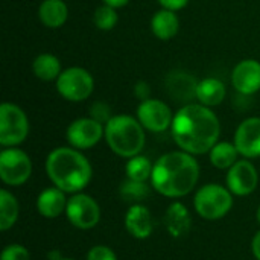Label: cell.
Wrapping results in <instances>:
<instances>
[{"label": "cell", "mask_w": 260, "mask_h": 260, "mask_svg": "<svg viewBox=\"0 0 260 260\" xmlns=\"http://www.w3.org/2000/svg\"><path fill=\"white\" fill-rule=\"evenodd\" d=\"M171 133L181 151L201 155L210 152L218 143L221 123L215 111L209 107L186 104L175 113Z\"/></svg>", "instance_id": "6da1fadb"}, {"label": "cell", "mask_w": 260, "mask_h": 260, "mask_svg": "<svg viewBox=\"0 0 260 260\" xmlns=\"http://www.w3.org/2000/svg\"><path fill=\"white\" fill-rule=\"evenodd\" d=\"M200 166L192 154L174 151L161 155L152 169L151 181L157 192L169 198H180L192 192L198 183Z\"/></svg>", "instance_id": "7a4b0ae2"}, {"label": "cell", "mask_w": 260, "mask_h": 260, "mask_svg": "<svg viewBox=\"0 0 260 260\" xmlns=\"http://www.w3.org/2000/svg\"><path fill=\"white\" fill-rule=\"evenodd\" d=\"M46 172L62 192H79L91 180L90 161L75 148H56L46 160Z\"/></svg>", "instance_id": "3957f363"}, {"label": "cell", "mask_w": 260, "mask_h": 260, "mask_svg": "<svg viewBox=\"0 0 260 260\" xmlns=\"http://www.w3.org/2000/svg\"><path fill=\"white\" fill-rule=\"evenodd\" d=\"M105 140L110 149L123 158L139 155L145 146V128L137 117L128 114L113 116L105 123Z\"/></svg>", "instance_id": "277c9868"}, {"label": "cell", "mask_w": 260, "mask_h": 260, "mask_svg": "<svg viewBox=\"0 0 260 260\" xmlns=\"http://www.w3.org/2000/svg\"><path fill=\"white\" fill-rule=\"evenodd\" d=\"M29 134V120L26 113L12 102L0 105V145L12 148L26 140Z\"/></svg>", "instance_id": "5b68a950"}, {"label": "cell", "mask_w": 260, "mask_h": 260, "mask_svg": "<svg viewBox=\"0 0 260 260\" xmlns=\"http://www.w3.org/2000/svg\"><path fill=\"white\" fill-rule=\"evenodd\" d=\"M56 91L69 102H82L91 96L94 90V79L87 69L69 67L61 72L55 81Z\"/></svg>", "instance_id": "8992f818"}, {"label": "cell", "mask_w": 260, "mask_h": 260, "mask_svg": "<svg viewBox=\"0 0 260 260\" xmlns=\"http://www.w3.org/2000/svg\"><path fill=\"white\" fill-rule=\"evenodd\" d=\"M195 210L204 219H219L225 216L232 206V192L219 184H207L201 187L195 195Z\"/></svg>", "instance_id": "52a82bcc"}, {"label": "cell", "mask_w": 260, "mask_h": 260, "mask_svg": "<svg viewBox=\"0 0 260 260\" xmlns=\"http://www.w3.org/2000/svg\"><path fill=\"white\" fill-rule=\"evenodd\" d=\"M32 163L29 155L12 146L0 152V178L8 186H20L30 177Z\"/></svg>", "instance_id": "ba28073f"}, {"label": "cell", "mask_w": 260, "mask_h": 260, "mask_svg": "<svg viewBox=\"0 0 260 260\" xmlns=\"http://www.w3.org/2000/svg\"><path fill=\"white\" fill-rule=\"evenodd\" d=\"M174 116L169 105L160 99L149 98L137 107V119L146 131L165 133L172 126Z\"/></svg>", "instance_id": "9c48e42d"}, {"label": "cell", "mask_w": 260, "mask_h": 260, "mask_svg": "<svg viewBox=\"0 0 260 260\" xmlns=\"http://www.w3.org/2000/svg\"><path fill=\"white\" fill-rule=\"evenodd\" d=\"M104 136L105 125L91 117H79L73 120L66 133L69 145L75 149H90L96 146Z\"/></svg>", "instance_id": "30bf717a"}, {"label": "cell", "mask_w": 260, "mask_h": 260, "mask_svg": "<svg viewBox=\"0 0 260 260\" xmlns=\"http://www.w3.org/2000/svg\"><path fill=\"white\" fill-rule=\"evenodd\" d=\"M66 213L72 225L81 230L93 229L101 219V209L98 203L84 193H78L67 201Z\"/></svg>", "instance_id": "8fae6325"}, {"label": "cell", "mask_w": 260, "mask_h": 260, "mask_svg": "<svg viewBox=\"0 0 260 260\" xmlns=\"http://www.w3.org/2000/svg\"><path fill=\"white\" fill-rule=\"evenodd\" d=\"M259 183L257 171L248 160L236 161L227 174V187L232 193L244 197L256 190Z\"/></svg>", "instance_id": "7c38bea8"}, {"label": "cell", "mask_w": 260, "mask_h": 260, "mask_svg": "<svg viewBox=\"0 0 260 260\" xmlns=\"http://www.w3.org/2000/svg\"><path fill=\"white\" fill-rule=\"evenodd\" d=\"M232 85L242 96L256 94L260 90V61L253 58L239 61L232 72Z\"/></svg>", "instance_id": "4fadbf2b"}, {"label": "cell", "mask_w": 260, "mask_h": 260, "mask_svg": "<svg viewBox=\"0 0 260 260\" xmlns=\"http://www.w3.org/2000/svg\"><path fill=\"white\" fill-rule=\"evenodd\" d=\"M235 146L245 158L260 157V117H248L235 133Z\"/></svg>", "instance_id": "5bb4252c"}, {"label": "cell", "mask_w": 260, "mask_h": 260, "mask_svg": "<svg viewBox=\"0 0 260 260\" xmlns=\"http://www.w3.org/2000/svg\"><path fill=\"white\" fill-rule=\"evenodd\" d=\"M197 85L198 81L195 79V76L184 70H174L169 72V75L166 76L168 93L172 94L177 101L189 102L192 99H197Z\"/></svg>", "instance_id": "9a60e30c"}, {"label": "cell", "mask_w": 260, "mask_h": 260, "mask_svg": "<svg viewBox=\"0 0 260 260\" xmlns=\"http://www.w3.org/2000/svg\"><path fill=\"white\" fill-rule=\"evenodd\" d=\"M152 216L145 206L136 204L129 207L125 216V227L128 233L137 239H146L152 233Z\"/></svg>", "instance_id": "2e32d148"}, {"label": "cell", "mask_w": 260, "mask_h": 260, "mask_svg": "<svg viewBox=\"0 0 260 260\" xmlns=\"http://www.w3.org/2000/svg\"><path fill=\"white\" fill-rule=\"evenodd\" d=\"M151 30L155 38L161 41L172 40L180 30V18L175 11L161 8L151 18Z\"/></svg>", "instance_id": "e0dca14e"}, {"label": "cell", "mask_w": 260, "mask_h": 260, "mask_svg": "<svg viewBox=\"0 0 260 260\" xmlns=\"http://www.w3.org/2000/svg\"><path fill=\"white\" fill-rule=\"evenodd\" d=\"M225 94H227V88L224 82L219 81L218 78H204L198 81V85H197L198 104L213 108L222 104V101L225 99Z\"/></svg>", "instance_id": "ac0fdd59"}, {"label": "cell", "mask_w": 260, "mask_h": 260, "mask_svg": "<svg viewBox=\"0 0 260 260\" xmlns=\"http://www.w3.org/2000/svg\"><path fill=\"white\" fill-rule=\"evenodd\" d=\"M38 18L43 26L58 29L66 24L69 18V8L64 0H43L38 8Z\"/></svg>", "instance_id": "d6986e66"}, {"label": "cell", "mask_w": 260, "mask_h": 260, "mask_svg": "<svg viewBox=\"0 0 260 260\" xmlns=\"http://www.w3.org/2000/svg\"><path fill=\"white\" fill-rule=\"evenodd\" d=\"M67 207L64 192L58 187L46 189L37 200V209L44 218H56Z\"/></svg>", "instance_id": "ffe728a7"}, {"label": "cell", "mask_w": 260, "mask_h": 260, "mask_svg": "<svg viewBox=\"0 0 260 260\" xmlns=\"http://www.w3.org/2000/svg\"><path fill=\"white\" fill-rule=\"evenodd\" d=\"M61 72V61L53 53H40L32 61V73L41 81H56Z\"/></svg>", "instance_id": "44dd1931"}, {"label": "cell", "mask_w": 260, "mask_h": 260, "mask_svg": "<svg viewBox=\"0 0 260 260\" xmlns=\"http://www.w3.org/2000/svg\"><path fill=\"white\" fill-rule=\"evenodd\" d=\"M239 151L235 143L229 142H218L210 149V161L218 169H230L238 161Z\"/></svg>", "instance_id": "7402d4cb"}, {"label": "cell", "mask_w": 260, "mask_h": 260, "mask_svg": "<svg viewBox=\"0 0 260 260\" xmlns=\"http://www.w3.org/2000/svg\"><path fill=\"white\" fill-rule=\"evenodd\" d=\"M18 218V204L12 193L2 189L0 190V230H9Z\"/></svg>", "instance_id": "603a6c76"}, {"label": "cell", "mask_w": 260, "mask_h": 260, "mask_svg": "<svg viewBox=\"0 0 260 260\" xmlns=\"http://www.w3.org/2000/svg\"><path fill=\"white\" fill-rule=\"evenodd\" d=\"M166 224H168L169 232L174 236L184 235L187 232V229H189V224H190V218L187 215V210L181 204L175 203L174 206H171L168 209Z\"/></svg>", "instance_id": "cb8c5ba5"}, {"label": "cell", "mask_w": 260, "mask_h": 260, "mask_svg": "<svg viewBox=\"0 0 260 260\" xmlns=\"http://www.w3.org/2000/svg\"><path fill=\"white\" fill-rule=\"evenodd\" d=\"M152 169H154V166L151 165V161L146 157L136 155V157L129 158L126 163V177H128V180H133V181L146 183V180L151 178V175H152Z\"/></svg>", "instance_id": "d4e9b609"}, {"label": "cell", "mask_w": 260, "mask_h": 260, "mask_svg": "<svg viewBox=\"0 0 260 260\" xmlns=\"http://www.w3.org/2000/svg\"><path fill=\"white\" fill-rule=\"evenodd\" d=\"M117 21H119L117 9L113 8V6H108V5H102V6L96 8V11L93 14V23L101 30L114 29Z\"/></svg>", "instance_id": "484cf974"}, {"label": "cell", "mask_w": 260, "mask_h": 260, "mask_svg": "<svg viewBox=\"0 0 260 260\" xmlns=\"http://www.w3.org/2000/svg\"><path fill=\"white\" fill-rule=\"evenodd\" d=\"M120 193L128 201H137V200H142L143 197L148 195V186L145 183H140V181L128 180L120 187Z\"/></svg>", "instance_id": "4316f807"}, {"label": "cell", "mask_w": 260, "mask_h": 260, "mask_svg": "<svg viewBox=\"0 0 260 260\" xmlns=\"http://www.w3.org/2000/svg\"><path fill=\"white\" fill-rule=\"evenodd\" d=\"M90 117L101 122L102 125H105L113 116H111V107L107 102L102 101H96L91 107H90Z\"/></svg>", "instance_id": "83f0119b"}, {"label": "cell", "mask_w": 260, "mask_h": 260, "mask_svg": "<svg viewBox=\"0 0 260 260\" xmlns=\"http://www.w3.org/2000/svg\"><path fill=\"white\" fill-rule=\"evenodd\" d=\"M0 260H30V256H29V251L24 247L12 244V245H8L2 251Z\"/></svg>", "instance_id": "f1b7e54d"}, {"label": "cell", "mask_w": 260, "mask_h": 260, "mask_svg": "<svg viewBox=\"0 0 260 260\" xmlns=\"http://www.w3.org/2000/svg\"><path fill=\"white\" fill-rule=\"evenodd\" d=\"M87 260H117L111 248L104 245H96L88 251Z\"/></svg>", "instance_id": "f546056e"}, {"label": "cell", "mask_w": 260, "mask_h": 260, "mask_svg": "<svg viewBox=\"0 0 260 260\" xmlns=\"http://www.w3.org/2000/svg\"><path fill=\"white\" fill-rule=\"evenodd\" d=\"M134 94L137 96V99H140V102L149 99L151 98V87H149V84L145 82V81H139L134 85Z\"/></svg>", "instance_id": "4dcf8cb0"}, {"label": "cell", "mask_w": 260, "mask_h": 260, "mask_svg": "<svg viewBox=\"0 0 260 260\" xmlns=\"http://www.w3.org/2000/svg\"><path fill=\"white\" fill-rule=\"evenodd\" d=\"M161 8L165 9H169V11H180L183 8H186V5L189 3V0H157Z\"/></svg>", "instance_id": "1f68e13d"}, {"label": "cell", "mask_w": 260, "mask_h": 260, "mask_svg": "<svg viewBox=\"0 0 260 260\" xmlns=\"http://www.w3.org/2000/svg\"><path fill=\"white\" fill-rule=\"evenodd\" d=\"M253 254H254V257L257 260H260V232L254 236V239H253Z\"/></svg>", "instance_id": "d6a6232c"}, {"label": "cell", "mask_w": 260, "mask_h": 260, "mask_svg": "<svg viewBox=\"0 0 260 260\" xmlns=\"http://www.w3.org/2000/svg\"><path fill=\"white\" fill-rule=\"evenodd\" d=\"M102 2H104V5L113 6V8H116V9L123 8L125 5H128V3H129V0H102Z\"/></svg>", "instance_id": "836d02e7"}, {"label": "cell", "mask_w": 260, "mask_h": 260, "mask_svg": "<svg viewBox=\"0 0 260 260\" xmlns=\"http://www.w3.org/2000/svg\"><path fill=\"white\" fill-rule=\"evenodd\" d=\"M257 221H259V224H260V207H259V210H257Z\"/></svg>", "instance_id": "e575fe53"}, {"label": "cell", "mask_w": 260, "mask_h": 260, "mask_svg": "<svg viewBox=\"0 0 260 260\" xmlns=\"http://www.w3.org/2000/svg\"><path fill=\"white\" fill-rule=\"evenodd\" d=\"M58 260H73V259H58Z\"/></svg>", "instance_id": "d590c367"}]
</instances>
